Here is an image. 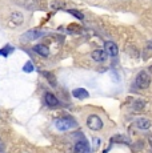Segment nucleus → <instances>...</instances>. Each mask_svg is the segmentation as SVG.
<instances>
[{"mask_svg": "<svg viewBox=\"0 0 152 153\" xmlns=\"http://www.w3.org/2000/svg\"><path fill=\"white\" fill-rule=\"evenodd\" d=\"M40 36H43V32L37 31V29H31V31L25 32V33L23 35L22 40H23V42H32V40L39 39Z\"/></svg>", "mask_w": 152, "mask_h": 153, "instance_id": "4", "label": "nucleus"}, {"mask_svg": "<svg viewBox=\"0 0 152 153\" xmlns=\"http://www.w3.org/2000/svg\"><path fill=\"white\" fill-rule=\"evenodd\" d=\"M103 120L98 116V114H89L87 117V126H88L91 131H100L103 128Z\"/></svg>", "mask_w": 152, "mask_h": 153, "instance_id": "3", "label": "nucleus"}, {"mask_svg": "<svg viewBox=\"0 0 152 153\" xmlns=\"http://www.w3.org/2000/svg\"><path fill=\"white\" fill-rule=\"evenodd\" d=\"M23 71H24V72H27V73L32 72V71H34V64H32L31 61H27V63H25V65L23 67Z\"/></svg>", "mask_w": 152, "mask_h": 153, "instance_id": "18", "label": "nucleus"}, {"mask_svg": "<svg viewBox=\"0 0 152 153\" xmlns=\"http://www.w3.org/2000/svg\"><path fill=\"white\" fill-rule=\"evenodd\" d=\"M68 13L74 15L76 19H80V20H83V19H84V15L81 13L80 11H76V10H68Z\"/></svg>", "mask_w": 152, "mask_h": 153, "instance_id": "17", "label": "nucleus"}, {"mask_svg": "<svg viewBox=\"0 0 152 153\" xmlns=\"http://www.w3.org/2000/svg\"><path fill=\"white\" fill-rule=\"evenodd\" d=\"M44 77L48 80V83L51 87H56V76L54 75V72H43Z\"/></svg>", "mask_w": 152, "mask_h": 153, "instance_id": "14", "label": "nucleus"}, {"mask_svg": "<svg viewBox=\"0 0 152 153\" xmlns=\"http://www.w3.org/2000/svg\"><path fill=\"white\" fill-rule=\"evenodd\" d=\"M34 51L36 52L37 55L44 56V57H47V56L49 55V49H48V47L44 45V44H36V45L34 47Z\"/></svg>", "mask_w": 152, "mask_h": 153, "instance_id": "8", "label": "nucleus"}, {"mask_svg": "<svg viewBox=\"0 0 152 153\" xmlns=\"http://www.w3.org/2000/svg\"><path fill=\"white\" fill-rule=\"evenodd\" d=\"M104 51L107 52V55L112 56V57L118 56V53H119L118 45H116L113 42H106V44H104Z\"/></svg>", "mask_w": 152, "mask_h": 153, "instance_id": "6", "label": "nucleus"}, {"mask_svg": "<svg viewBox=\"0 0 152 153\" xmlns=\"http://www.w3.org/2000/svg\"><path fill=\"white\" fill-rule=\"evenodd\" d=\"M44 101H45V104L47 105H49V107H56L57 104H59V100H57L56 97H55L52 93H45V96H44Z\"/></svg>", "mask_w": 152, "mask_h": 153, "instance_id": "10", "label": "nucleus"}, {"mask_svg": "<svg viewBox=\"0 0 152 153\" xmlns=\"http://www.w3.org/2000/svg\"><path fill=\"white\" fill-rule=\"evenodd\" d=\"M55 126H56V129L64 132V131H71V129L76 128L77 123H76L72 117L67 116V117H60V119L55 120Z\"/></svg>", "mask_w": 152, "mask_h": 153, "instance_id": "1", "label": "nucleus"}, {"mask_svg": "<svg viewBox=\"0 0 152 153\" xmlns=\"http://www.w3.org/2000/svg\"><path fill=\"white\" fill-rule=\"evenodd\" d=\"M72 95H74V97H76V99H87L88 97V92H87L84 88H76V89H74L72 91Z\"/></svg>", "mask_w": 152, "mask_h": 153, "instance_id": "11", "label": "nucleus"}, {"mask_svg": "<svg viewBox=\"0 0 152 153\" xmlns=\"http://www.w3.org/2000/svg\"><path fill=\"white\" fill-rule=\"evenodd\" d=\"M150 71H152V67H150Z\"/></svg>", "mask_w": 152, "mask_h": 153, "instance_id": "19", "label": "nucleus"}, {"mask_svg": "<svg viewBox=\"0 0 152 153\" xmlns=\"http://www.w3.org/2000/svg\"><path fill=\"white\" fill-rule=\"evenodd\" d=\"M111 143H123V144H131V139L125 134H118V136L112 137Z\"/></svg>", "mask_w": 152, "mask_h": 153, "instance_id": "13", "label": "nucleus"}, {"mask_svg": "<svg viewBox=\"0 0 152 153\" xmlns=\"http://www.w3.org/2000/svg\"><path fill=\"white\" fill-rule=\"evenodd\" d=\"M150 56H152V43L151 42L147 44V49H145L144 53H143V57L144 59H148Z\"/></svg>", "mask_w": 152, "mask_h": 153, "instance_id": "16", "label": "nucleus"}, {"mask_svg": "<svg viewBox=\"0 0 152 153\" xmlns=\"http://www.w3.org/2000/svg\"><path fill=\"white\" fill-rule=\"evenodd\" d=\"M135 125L137 126L139 129H142V131H145V129H150L151 128V121L148 119H137L135 121Z\"/></svg>", "mask_w": 152, "mask_h": 153, "instance_id": "9", "label": "nucleus"}, {"mask_svg": "<svg viewBox=\"0 0 152 153\" xmlns=\"http://www.w3.org/2000/svg\"><path fill=\"white\" fill-rule=\"evenodd\" d=\"M75 153H91V148H89V144L87 143V140L83 139L76 143Z\"/></svg>", "mask_w": 152, "mask_h": 153, "instance_id": "5", "label": "nucleus"}, {"mask_svg": "<svg viewBox=\"0 0 152 153\" xmlns=\"http://www.w3.org/2000/svg\"><path fill=\"white\" fill-rule=\"evenodd\" d=\"M151 84V76L148 75V72L142 71V72L137 73L136 79H135V85L139 89H147Z\"/></svg>", "mask_w": 152, "mask_h": 153, "instance_id": "2", "label": "nucleus"}, {"mask_svg": "<svg viewBox=\"0 0 152 153\" xmlns=\"http://www.w3.org/2000/svg\"><path fill=\"white\" fill-rule=\"evenodd\" d=\"M144 107H145V101H143V100H136L133 102V109L135 111H142Z\"/></svg>", "mask_w": 152, "mask_h": 153, "instance_id": "15", "label": "nucleus"}, {"mask_svg": "<svg viewBox=\"0 0 152 153\" xmlns=\"http://www.w3.org/2000/svg\"><path fill=\"white\" fill-rule=\"evenodd\" d=\"M92 59L98 63H103L107 60V52L104 49H96L92 52Z\"/></svg>", "mask_w": 152, "mask_h": 153, "instance_id": "7", "label": "nucleus"}, {"mask_svg": "<svg viewBox=\"0 0 152 153\" xmlns=\"http://www.w3.org/2000/svg\"><path fill=\"white\" fill-rule=\"evenodd\" d=\"M10 22L12 23V25H20L23 23V15L20 12H13L11 13V17H10Z\"/></svg>", "mask_w": 152, "mask_h": 153, "instance_id": "12", "label": "nucleus"}]
</instances>
